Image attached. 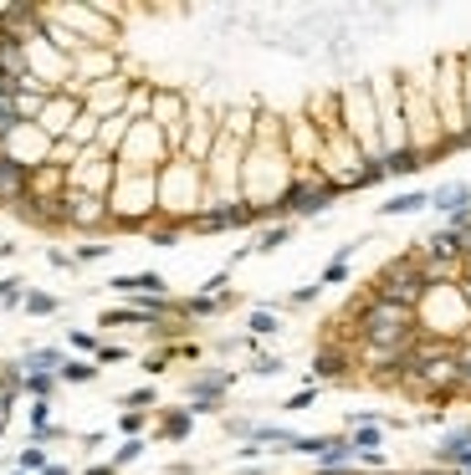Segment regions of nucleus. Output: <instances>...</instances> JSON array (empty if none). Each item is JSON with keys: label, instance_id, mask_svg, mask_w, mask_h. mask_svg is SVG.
<instances>
[{"label": "nucleus", "instance_id": "f257e3e1", "mask_svg": "<svg viewBox=\"0 0 471 475\" xmlns=\"http://www.w3.org/2000/svg\"><path fill=\"white\" fill-rule=\"evenodd\" d=\"M461 205H471V194L461 190V184H445V190L435 194V210H445V215H456Z\"/></svg>", "mask_w": 471, "mask_h": 475}, {"label": "nucleus", "instance_id": "f03ea898", "mask_svg": "<svg viewBox=\"0 0 471 475\" xmlns=\"http://www.w3.org/2000/svg\"><path fill=\"white\" fill-rule=\"evenodd\" d=\"M415 205H425V194H400V200H390V215H405V210H415Z\"/></svg>", "mask_w": 471, "mask_h": 475}, {"label": "nucleus", "instance_id": "7ed1b4c3", "mask_svg": "<svg viewBox=\"0 0 471 475\" xmlns=\"http://www.w3.org/2000/svg\"><path fill=\"white\" fill-rule=\"evenodd\" d=\"M466 123H471V62H466Z\"/></svg>", "mask_w": 471, "mask_h": 475}]
</instances>
